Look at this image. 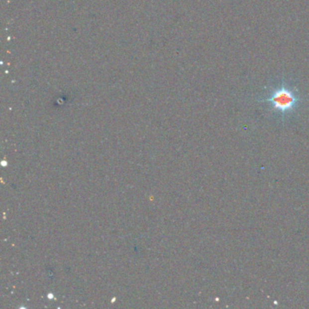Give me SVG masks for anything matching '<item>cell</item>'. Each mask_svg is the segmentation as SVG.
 Returning <instances> with one entry per match:
<instances>
[{"label":"cell","instance_id":"1","mask_svg":"<svg viewBox=\"0 0 309 309\" xmlns=\"http://www.w3.org/2000/svg\"><path fill=\"white\" fill-rule=\"evenodd\" d=\"M259 101L267 102L270 103L273 111L280 112L282 115V120L284 121L286 115L293 112L298 108L302 99L296 95L293 89L288 87L286 81L282 80L280 86L274 88L270 97Z\"/></svg>","mask_w":309,"mask_h":309}]
</instances>
